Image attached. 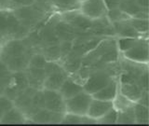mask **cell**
Masks as SVG:
<instances>
[{
  "label": "cell",
  "mask_w": 149,
  "mask_h": 126,
  "mask_svg": "<svg viewBox=\"0 0 149 126\" xmlns=\"http://www.w3.org/2000/svg\"><path fill=\"white\" fill-rule=\"evenodd\" d=\"M33 50L24 38L8 40L1 46L0 60L11 72L24 71L35 53Z\"/></svg>",
  "instance_id": "cell-1"
},
{
  "label": "cell",
  "mask_w": 149,
  "mask_h": 126,
  "mask_svg": "<svg viewBox=\"0 0 149 126\" xmlns=\"http://www.w3.org/2000/svg\"><path fill=\"white\" fill-rule=\"evenodd\" d=\"M118 92V83L116 81V79L113 78L106 86L101 89L100 91L96 92L95 93H93L92 97L104 101H113Z\"/></svg>",
  "instance_id": "cell-16"
},
{
  "label": "cell",
  "mask_w": 149,
  "mask_h": 126,
  "mask_svg": "<svg viewBox=\"0 0 149 126\" xmlns=\"http://www.w3.org/2000/svg\"><path fill=\"white\" fill-rule=\"evenodd\" d=\"M61 124H96V120L88 115H77L65 112Z\"/></svg>",
  "instance_id": "cell-19"
},
{
  "label": "cell",
  "mask_w": 149,
  "mask_h": 126,
  "mask_svg": "<svg viewBox=\"0 0 149 126\" xmlns=\"http://www.w3.org/2000/svg\"><path fill=\"white\" fill-rule=\"evenodd\" d=\"M33 5L45 13L50 12L52 10V8H55L52 0H35V2Z\"/></svg>",
  "instance_id": "cell-31"
},
{
  "label": "cell",
  "mask_w": 149,
  "mask_h": 126,
  "mask_svg": "<svg viewBox=\"0 0 149 126\" xmlns=\"http://www.w3.org/2000/svg\"><path fill=\"white\" fill-rule=\"evenodd\" d=\"M8 85V81L3 79L2 78H0V96L4 95V92H5V89H6Z\"/></svg>",
  "instance_id": "cell-36"
},
{
  "label": "cell",
  "mask_w": 149,
  "mask_h": 126,
  "mask_svg": "<svg viewBox=\"0 0 149 126\" xmlns=\"http://www.w3.org/2000/svg\"><path fill=\"white\" fill-rule=\"evenodd\" d=\"M137 103L141 105H143V106H148L149 105V100H148V91H144L143 93L142 94V96L139 98Z\"/></svg>",
  "instance_id": "cell-35"
},
{
  "label": "cell",
  "mask_w": 149,
  "mask_h": 126,
  "mask_svg": "<svg viewBox=\"0 0 149 126\" xmlns=\"http://www.w3.org/2000/svg\"><path fill=\"white\" fill-rule=\"evenodd\" d=\"M28 86L29 83L24 71L12 72L9 81L5 89L4 95L14 101Z\"/></svg>",
  "instance_id": "cell-6"
},
{
  "label": "cell",
  "mask_w": 149,
  "mask_h": 126,
  "mask_svg": "<svg viewBox=\"0 0 149 126\" xmlns=\"http://www.w3.org/2000/svg\"><path fill=\"white\" fill-rule=\"evenodd\" d=\"M12 11L19 19V21L30 30L32 28H35L40 22L43 21L46 16L45 12L40 10L34 5L18 8Z\"/></svg>",
  "instance_id": "cell-4"
},
{
  "label": "cell",
  "mask_w": 149,
  "mask_h": 126,
  "mask_svg": "<svg viewBox=\"0 0 149 126\" xmlns=\"http://www.w3.org/2000/svg\"><path fill=\"white\" fill-rule=\"evenodd\" d=\"M113 78V76L106 68L98 70V71H95L94 73L90 75L85 79V82L83 83V90L84 92L92 95L93 93H95L106 86Z\"/></svg>",
  "instance_id": "cell-5"
},
{
  "label": "cell",
  "mask_w": 149,
  "mask_h": 126,
  "mask_svg": "<svg viewBox=\"0 0 149 126\" xmlns=\"http://www.w3.org/2000/svg\"><path fill=\"white\" fill-rule=\"evenodd\" d=\"M80 12L91 20H97L104 17L107 8L104 0H85L80 3Z\"/></svg>",
  "instance_id": "cell-10"
},
{
  "label": "cell",
  "mask_w": 149,
  "mask_h": 126,
  "mask_svg": "<svg viewBox=\"0 0 149 126\" xmlns=\"http://www.w3.org/2000/svg\"><path fill=\"white\" fill-rule=\"evenodd\" d=\"M129 20L112 22L114 32L121 37H141V34L134 29Z\"/></svg>",
  "instance_id": "cell-17"
},
{
  "label": "cell",
  "mask_w": 149,
  "mask_h": 126,
  "mask_svg": "<svg viewBox=\"0 0 149 126\" xmlns=\"http://www.w3.org/2000/svg\"><path fill=\"white\" fill-rule=\"evenodd\" d=\"M116 119H118V110L113 107L106 114L96 120V124H116Z\"/></svg>",
  "instance_id": "cell-27"
},
{
  "label": "cell",
  "mask_w": 149,
  "mask_h": 126,
  "mask_svg": "<svg viewBox=\"0 0 149 126\" xmlns=\"http://www.w3.org/2000/svg\"><path fill=\"white\" fill-rule=\"evenodd\" d=\"M46 78L44 83V88L50 90L59 91L62 84L68 77V73L63 66L55 64L54 62H47L45 65Z\"/></svg>",
  "instance_id": "cell-3"
},
{
  "label": "cell",
  "mask_w": 149,
  "mask_h": 126,
  "mask_svg": "<svg viewBox=\"0 0 149 126\" xmlns=\"http://www.w3.org/2000/svg\"><path fill=\"white\" fill-rule=\"evenodd\" d=\"M83 91L84 90L82 84L77 81L76 79H74L72 77H67L65 78V80L59 89V92L62 94V96L64 98V100L77 95Z\"/></svg>",
  "instance_id": "cell-15"
},
{
  "label": "cell",
  "mask_w": 149,
  "mask_h": 126,
  "mask_svg": "<svg viewBox=\"0 0 149 126\" xmlns=\"http://www.w3.org/2000/svg\"><path fill=\"white\" fill-rule=\"evenodd\" d=\"M14 106V103L12 100L8 99V97L5 95L0 96V120L3 118V116L7 113V112L11 109Z\"/></svg>",
  "instance_id": "cell-29"
},
{
  "label": "cell",
  "mask_w": 149,
  "mask_h": 126,
  "mask_svg": "<svg viewBox=\"0 0 149 126\" xmlns=\"http://www.w3.org/2000/svg\"><path fill=\"white\" fill-rule=\"evenodd\" d=\"M52 2L56 8L61 9L63 11L79 9L81 3L79 0H52Z\"/></svg>",
  "instance_id": "cell-23"
},
{
  "label": "cell",
  "mask_w": 149,
  "mask_h": 126,
  "mask_svg": "<svg viewBox=\"0 0 149 126\" xmlns=\"http://www.w3.org/2000/svg\"><path fill=\"white\" fill-rule=\"evenodd\" d=\"M133 103L134 102L128 99V98L124 96L122 93L118 92L115 97V99L113 100V106H114V108L118 111V110H122L124 108H127L129 106H132L133 105Z\"/></svg>",
  "instance_id": "cell-25"
},
{
  "label": "cell",
  "mask_w": 149,
  "mask_h": 126,
  "mask_svg": "<svg viewBox=\"0 0 149 126\" xmlns=\"http://www.w3.org/2000/svg\"><path fill=\"white\" fill-rule=\"evenodd\" d=\"M42 108L65 113V100L59 91L42 89Z\"/></svg>",
  "instance_id": "cell-8"
},
{
  "label": "cell",
  "mask_w": 149,
  "mask_h": 126,
  "mask_svg": "<svg viewBox=\"0 0 149 126\" xmlns=\"http://www.w3.org/2000/svg\"><path fill=\"white\" fill-rule=\"evenodd\" d=\"M5 42H6V41H5L4 37L2 36V35H1V34H0V46H2V45L5 43Z\"/></svg>",
  "instance_id": "cell-38"
},
{
  "label": "cell",
  "mask_w": 149,
  "mask_h": 126,
  "mask_svg": "<svg viewBox=\"0 0 149 126\" xmlns=\"http://www.w3.org/2000/svg\"><path fill=\"white\" fill-rule=\"evenodd\" d=\"M10 1L12 5V10H14V9L18 8L31 6V5L34 4L35 0H10Z\"/></svg>",
  "instance_id": "cell-32"
},
{
  "label": "cell",
  "mask_w": 149,
  "mask_h": 126,
  "mask_svg": "<svg viewBox=\"0 0 149 126\" xmlns=\"http://www.w3.org/2000/svg\"><path fill=\"white\" fill-rule=\"evenodd\" d=\"M105 16H106L107 19H108V21L111 23L115 22H120V21L129 20V19H130V17L128 15H126L124 12L121 11L118 8L107 9Z\"/></svg>",
  "instance_id": "cell-24"
},
{
  "label": "cell",
  "mask_w": 149,
  "mask_h": 126,
  "mask_svg": "<svg viewBox=\"0 0 149 126\" xmlns=\"http://www.w3.org/2000/svg\"><path fill=\"white\" fill-rule=\"evenodd\" d=\"M121 0H104V3L107 9L118 8Z\"/></svg>",
  "instance_id": "cell-33"
},
{
  "label": "cell",
  "mask_w": 149,
  "mask_h": 126,
  "mask_svg": "<svg viewBox=\"0 0 149 126\" xmlns=\"http://www.w3.org/2000/svg\"><path fill=\"white\" fill-rule=\"evenodd\" d=\"M130 22L132 25V27L136 30L139 34H147L149 23L148 20H143V19H138V18H130Z\"/></svg>",
  "instance_id": "cell-26"
},
{
  "label": "cell",
  "mask_w": 149,
  "mask_h": 126,
  "mask_svg": "<svg viewBox=\"0 0 149 126\" xmlns=\"http://www.w3.org/2000/svg\"><path fill=\"white\" fill-rule=\"evenodd\" d=\"M92 95L86 92H81L71 98L65 99V112L77 115H86Z\"/></svg>",
  "instance_id": "cell-7"
},
{
  "label": "cell",
  "mask_w": 149,
  "mask_h": 126,
  "mask_svg": "<svg viewBox=\"0 0 149 126\" xmlns=\"http://www.w3.org/2000/svg\"><path fill=\"white\" fill-rule=\"evenodd\" d=\"M133 111H134V116H135V123L144 124V125H147L149 123L148 106L141 105L137 102H134Z\"/></svg>",
  "instance_id": "cell-20"
},
{
  "label": "cell",
  "mask_w": 149,
  "mask_h": 126,
  "mask_svg": "<svg viewBox=\"0 0 149 126\" xmlns=\"http://www.w3.org/2000/svg\"><path fill=\"white\" fill-rule=\"evenodd\" d=\"M139 38L140 37H121L118 40L119 50L123 52V51L130 49L138 41Z\"/></svg>",
  "instance_id": "cell-30"
},
{
  "label": "cell",
  "mask_w": 149,
  "mask_h": 126,
  "mask_svg": "<svg viewBox=\"0 0 149 126\" xmlns=\"http://www.w3.org/2000/svg\"><path fill=\"white\" fill-rule=\"evenodd\" d=\"M31 33L19 21L12 10H0V34L5 41L12 39H23Z\"/></svg>",
  "instance_id": "cell-2"
},
{
  "label": "cell",
  "mask_w": 149,
  "mask_h": 126,
  "mask_svg": "<svg viewBox=\"0 0 149 126\" xmlns=\"http://www.w3.org/2000/svg\"><path fill=\"white\" fill-rule=\"evenodd\" d=\"M26 123L27 118L25 115L15 106L11 109H9L0 120L1 124H24Z\"/></svg>",
  "instance_id": "cell-18"
},
{
  "label": "cell",
  "mask_w": 149,
  "mask_h": 126,
  "mask_svg": "<svg viewBox=\"0 0 149 126\" xmlns=\"http://www.w3.org/2000/svg\"><path fill=\"white\" fill-rule=\"evenodd\" d=\"M24 72L26 74L29 86L36 89V90L44 89V83L46 78V72L44 68L28 66L24 70Z\"/></svg>",
  "instance_id": "cell-13"
},
{
  "label": "cell",
  "mask_w": 149,
  "mask_h": 126,
  "mask_svg": "<svg viewBox=\"0 0 149 126\" xmlns=\"http://www.w3.org/2000/svg\"><path fill=\"white\" fill-rule=\"evenodd\" d=\"M79 1H80V2H82V1H85V0H79Z\"/></svg>",
  "instance_id": "cell-39"
},
{
  "label": "cell",
  "mask_w": 149,
  "mask_h": 126,
  "mask_svg": "<svg viewBox=\"0 0 149 126\" xmlns=\"http://www.w3.org/2000/svg\"><path fill=\"white\" fill-rule=\"evenodd\" d=\"M118 8L130 18L135 16L141 9H143L138 5L137 0H121Z\"/></svg>",
  "instance_id": "cell-21"
},
{
  "label": "cell",
  "mask_w": 149,
  "mask_h": 126,
  "mask_svg": "<svg viewBox=\"0 0 149 126\" xmlns=\"http://www.w3.org/2000/svg\"><path fill=\"white\" fill-rule=\"evenodd\" d=\"M137 3L142 8H149V0H137Z\"/></svg>",
  "instance_id": "cell-37"
},
{
  "label": "cell",
  "mask_w": 149,
  "mask_h": 126,
  "mask_svg": "<svg viewBox=\"0 0 149 126\" xmlns=\"http://www.w3.org/2000/svg\"><path fill=\"white\" fill-rule=\"evenodd\" d=\"M0 10H12L10 0H0Z\"/></svg>",
  "instance_id": "cell-34"
},
{
  "label": "cell",
  "mask_w": 149,
  "mask_h": 126,
  "mask_svg": "<svg viewBox=\"0 0 149 126\" xmlns=\"http://www.w3.org/2000/svg\"><path fill=\"white\" fill-rule=\"evenodd\" d=\"M47 59L42 53H34L30 59L29 65L28 66L36 67V68H44L47 64Z\"/></svg>",
  "instance_id": "cell-28"
},
{
  "label": "cell",
  "mask_w": 149,
  "mask_h": 126,
  "mask_svg": "<svg viewBox=\"0 0 149 126\" xmlns=\"http://www.w3.org/2000/svg\"><path fill=\"white\" fill-rule=\"evenodd\" d=\"M65 113L41 108L31 117L33 123L38 124H61Z\"/></svg>",
  "instance_id": "cell-11"
},
{
  "label": "cell",
  "mask_w": 149,
  "mask_h": 126,
  "mask_svg": "<svg viewBox=\"0 0 149 126\" xmlns=\"http://www.w3.org/2000/svg\"><path fill=\"white\" fill-rule=\"evenodd\" d=\"M113 107H114L113 101H104L92 97V100L90 106H88L86 115H88V117H91V118L94 120H98L104 114H106Z\"/></svg>",
  "instance_id": "cell-12"
},
{
  "label": "cell",
  "mask_w": 149,
  "mask_h": 126,
  "mask_svg": "<svg viewBox=\"0 0 149 126\" xmlns=\"http://www.w3.org/2000/svg\"><path fill=\"white\" fill-rule=\"evenodd\" d=\"M126 59L136 63L148 64L149 60V47L146 37H140L138 41L132 48L123 51Z\"/></svg>",
  "instance_id": "cell-9"
},
{
  "label": "cell",
  "mask_w": 149,
  "mask_h": 126,
  "mask_svg": "<svg viewBox=\"0 0 149 126\" xmlns=\"http://www.w3.org/2000/svg\"><path fill=\"white\" fill-rule=\"evenodd\" d=\"M116 123H118V124H136L135 123L133 105L132 106L127 107V108H124L122 110L118 111Z\"/></svg>",
  "instance_id": "cell-22"
},
{
  "label": "cell",
  "mask_w": 149,
  "mask_h": 126,
  "mask_svg": "<svg viewBox=\"0 0 149 126\" xmlns=\"http://www.w3.org/2000/svg\"><path fill=\"white\" fill-rule=\"evenodd\" d=\"M0 50H1V46H0Z\"/></svg>",
  "instance_id": "cell-40"
},
{
  "label": "cell",
  "mask_w": 149,
  "mask_h": 126,
  "mask_svg": "<svg viewBox=\"0 0 149 126\" xmlns=\"http://www.w3.org/2000/svg\"><path fill=\"white\" fill-rule=\"evenodd\" d=\"M144 89L136 81H127V82H120L119 92L122 93L132 102H137L138 99L142 96Z\"/></svg>",
  "instance_id": "cell-14"
}]
</instances>
